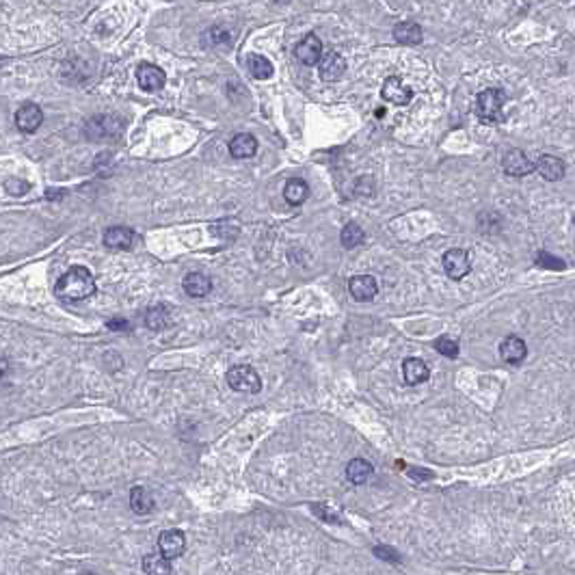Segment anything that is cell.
Listing matches in <instances>:
<instances>
[{
  "instance_id": "6da1fadb",
  "label": "cell",
  "mask_w": 575,
  "mask_h": 575,
  "mask_svg": "<svg viewBox=\"0 0 575 575\" xmlns=\"http://www.w3.org/2000/svg\"><path fill=\"white\" fill-rule=\"evenodd\" d=\"M95 292V277L85 266H74L54 286V294L61 301H83Z\"/></svg>"
},
{
  "instance_id": "7a4b0ae2",
  "label": "cell",
  "mask_w": 575,
  "mask_h": 575,
  "mask_svg": "<svg viewBox=\"0 0 575 575\" xmlns=\"http://www.w3.org/2000/svg\"><path fill=\"white\" fill-rule=\"evenodd\" d=\"M504 102L506 95L502 89H485L476 97V115L485 123H500L504 119Z\"/></svg>"
},
{
  "instance_id": "3957f363",
  "label": "cell",
  "mask_w": 575,
  "mask_h": 575,
  "mask_svg": "<svg viewBox=\"0 0 575 575\" xmlns=\"http://www.w3.org/2000/svg\"><path fill=\"white\" fill-rule=\"evenodd\" d=\"M227 385L243 394H258L262 389V379L251 365L238 363L227 370Z\"/></svg>"
},
{
  "instance_id": "277c9868",
  "label": "cell",
  "mask_w": 575,
  "mask_h": 575,
  "mask_svg": "<svg viewBox=\"0 0 575 575\" xmlns=\"http://www.w3.org/2000/svg\"><path fill=\"white\" fill-rule=\"evenodd\" d=\"M121 128H123L121 119H117L113 115H97L87 123L85 132L93 141H107V139H115L121 132Z\"/></svg>"
},
{
  "instance_id": "5b68a950",
  "label": "cell",
  "mask_w": 575,
  "mask_h": 575,
  "mask_svg": "<svg viewBox=\"0 0 575 575\" xmlns=\"http://www.w3.org/2000/svg\"><path fill=\"white\" fill-rule=\"evenodd\" d=\"M381 95H383L385 102H389L394 107H407L411 102V97H413V89L404 85L398 76H389L383 83Z\"/></svg>"
},
{
  "instance_id": "8992f818",
  "label": "cell",
  "mask_w": 575,
  "mask_h": 575,
  "mask_svg": "<svg viewBox=\"0 0 575 575\" xmlns=\"http://www.w3.org/2000/svg\"><path fill=\"white\" fill-rule=\"evenodd\" d=\"M158 550L167 560H176L186 550V536L180 530H164L158 536Z\"/></svg>"
},
{
  "instance_id": "52a82bcc",
  "label": "cell",
  "mask_w": 575,
  "mask_h": 575,
  "mask_svg": "<svg viewBox=\"0 0 575 575\" xmlns=\"http://www.w3.org/2000/svg\"><path fill=\"white\" fill-rule=\"evenodd\" d=\"M502 167H504V171L509 176H513V178H523V176H530L534 171V162L521 150L506 152L504 160H502Z\"/></svg>"
},
{
  "instance_id": "ba28073f",
  "label": "cell",
  "mask_w": 575,
  "mask_h": 575,
  "mask_svg": "<svg viewBox=\"0 0 575 575\" xmlns=\"http://www.w3.org/2000/svg\"><path fill=\"white\" fill-rule=\"evenodd\" d=\"M346 72V59L342 54H337V52H327L320 56L318 61V74L322 80L327 83H335V80H340Z\"/></svg>"
},
{
  "instance_id": "9c48e42d",
  "label": "cell",
  "mask_w": 575,
  "mask_h": 575,
  "mask_svg": "<svg viewBox=\"0 0 575 575\" xmlns=\"http://www.w3.org/2000/svg\"><path fill=\"white\" fill-rule=\"evenodd\" d=\"M444 270L450 279H463L469 270H471V264H469V255L467 251L463 249H450L444 253Z\"/></svg>"
},
{
  "instance_id": "30bf717a",
  "label": "cell",
  "mask_w": 575,
  "mask_h": 575,
  "mask_svg": "<svg viewBox=\"0 0 575 575\" xmlns=\"http://www.w3.org/2000/svg\"><path fill=\"white\" fill-rule=\"evenodd\" d=\"M294 54H296V59L303 63V65H318V61H320V56H322V42H320V37H316L314 32H310V35H305L303 37L298 44H296V48H294Z\"/></svg>"
},
{
  "instance_id": "8fae6325",
  "label": "cell",
  "mask_w": 575,
  "mask_h": 575,
  "mask_svg": "<svg viewBox=\"0 0 575 575\" xmlns=\"http://www.w3.org/2000/svg\"><path fill=\"white\" fill-rule=\"evenodd\" d=\"M42 123H44V111L37 104L24 102L18 109V113H16V126H18V130L30 134V132H35Z\"/></svg>"
},
{
  "instance_id": "7c38bea8",
  "label": "cell",
  "mask_w": 575,
  "mask_h": 575,
  "mask_svg": "<svg viewBox=\"0 0 575 575\" xmlns=\"http://www.w3.org/2000/svg\"><path fill=\"white\" fill-rule=\"evenodd\" d=\"M137 80H139L141 89H145V91H160L167 83V76L158 65L141 63L137 67Z\"/></svg>"
},
{
  "instance_id": "4fadbf2b",
  "label": "cell",
  "mask_w": 575,
  "mask_h": 575,
  "mask_svg": "<svg viewBox=\"0 0 575 575\" xmlns=\"http://www.w3.org/2000/svg\"><path fill=\"white\" fill-rule=\"evenodd\" d=\"M349 292L355 301H372L379 294V284L370 275H357V277H351Z\"/></svg>"
},
{
  "instance_id": "5bb4252c",
  "label": "cell",
  "mask_w": 575,
  "mask_h": 575,
  "mask_svg": "<svg viewBox=\"0 0 575 575\" xmlns=\"http://www.w3.org/2000/svg\"><path fill=\"white\" fill-rule=\"evenodd\" d=\"M428 377H430V368L422 359L411 357V359L402 361V379L407 385H420V383L428 381Z\"/></svg>"
},
{
  "instance_id": "9a60e30c",
  "label": "cell",
  "mask_w": 575,
  "mask_h": 575,
  "mask_svg": "<svg viewBox=\"0 0 575 575\" xmlns=\"http://www.w3.org/2000/svg\"><path fill=\"white\" fill-rule=\"evenodd\" d=\"M534 171H538L547 182H558L564 178V162L552 154H545L534 162Z\"/></svg>"
},
{
  "instance_id": "2e32d148",
  "label": "cell",
  "mask_w": 575,
  "mask_h": 575,
  "mask_svg": "<svg viewBox=\"0 0 575 575\" xmlns=\"http://www.w3.org/2000/svg\"><path fill=\"white\" fill-rule=\"evenodd\" d=\"M500 357L506 361V363H521L526 357H528V346L521 337H506L500 344Z\"/></svg>"
},
{
  "instance_id": "e0dca14e",
  "label": "cell",
  "mask_w": 575,
  "mask_h": 575,
  "mask_svg": "<svg viewBox=\"0 0 575 575\" xmlns=\"http://www.w3.org/2000/svg\"><path fill=\"white\" fill-rule=\"evenodd\" d=\"M134 243V231L130 227H123V225H115V227H109L104 231V245L109 249H117V251H126L130 249Z\"/></svg>"
},
{
  "instance_id": "ac0fdd59",
  "label": "cell",
  "mask_w": 575,
  "mask_h": 575,
  "mask_svg": "<svg viewBox=\"0 0 575 575\" xmlns=\"http://www.w3.org/2000/svg\"><path fill=\"white\" fill-rule=\"evenodd\" d=\"M424 37V32H422V26L418 22H398L394 26V40L398 44H404V46H418Z\"/></svg>"
},
{
  "instance_id": "d6986e66",
  "label": "cell",
  "mask_w": 575,
  "mask_h": 575,
  "mask_svg": "<svg viewBox=\"0 0 575 575\" xmlns=\"http://www.w3.org/2000/svg\"><path fill=\"white\" fill-rule=\"evenodd\" d=\"M258 152V139L253 137V134H236V137L229 141V154L234 158H238V160H245V158H251L255 156Z\"/></svg>"
},
{
  "instance_id": "ffe728a7",
  "label": "cell",
  "mask_w": 575,
  "mask_h": 575,
  "mask_svg": "<svg viewBox=\"0 0 575 575\" xmlns=\"http://www.w3.org/2000/svg\"><path fill=\"white\" fill-rule=\"evenodd\" d=\"M184 290H186V294L193 296V298L208 296L210 290H212V279H210L206 273H190V275H186V279H184Z\"/></svg>"
},
{
  "instance_id": "44dd1931",
  "label": "cell",
  "mask_w": 575,
  "mask_h": 575,
  "mask_svg": "<svg viewBox=\"0 0 575 575\" xmlns=\"http://www.w3.org/2000/svg\"><path fill=\"white\" fill-rule=\"evenodd\" d=\"M130 506L137 515H150L154 511V497L147 489L143 487H134L130 491Z\"/></svg>"
},
{
  "instance_id": "7402d4cb",
  "label": "cell",
  "mask_w": 575,
  "mask_h": 575,
  "mask_svg": "<svg viewBox=\"0 0 575 575\" xmlns=\"http://www.w3.org/2000/svg\"><path fill=\"white\" fill-rule=\"evenodd\" d=\"M310 197V186L308 182H303V180H290L284 188V199L288 201L290 206H301V204H305Z\"/></svg>"
},
{
  "instance_id": "603a6c76",
  "label": "cell",
  "mask_w": 575,
  "mask_h": 575,
  "mask_svg": "<svg viewBox=\"0 0 575 575\" xmlns=\"http://www.w3.org/2000/svg\"><path fill=\"white\" fill-rule=\"evenodd\" d=\"M171 322H174V316H171V310H169L167 305H154L145 314V325L150 329H154V331L171 327Z\"/></svg>"
},
{
  "instance_id": "cb8c5ba5",
  "label": "cell",
  "mask_w": 575,
  "mask_h": 575,
  "mask_svg": "<svg viewBox=\"0 0 575 575\" xmlns=\"http://www.w3.org/2000/svg\"><path fill=\"white\" fill-rule=\"evenodd\" d=\"M372 471H375V467H372L365 459H353V461L346 465V478H349L353 485H363V483H368V478L372 476Z\"/></svg>"
},
{
  "instance_id": "d4e9b609",
  "label": "cell",
  "mask_w": 575,
  "mask_h": 575,
  "mask_svg": "<svg viewBox=\"0 0 575 575\" xmlns=\"http://www.w3.org/2000/svg\"><path fill=\"white\" fill-rule=\"evenodd\" d=\"M247 65H249V72H251V76L253 78H258V80H268L270 76H273V63H270L266 56H262V54H251L249 59H247Z\"/></svg>"
},
{
  "instance_id": "484cf974",
  "label": "cell",
  "mask_w": 575,
  "mask_h": 575,
  "mask_svg": "<svg viewBox=\"0 0 575 575\" xmlns=\"http://www.w3.org/2000/svg\"><path fill=\"white\" fill-rule=\"evenodd\" d=\"M143 571L152 575H164V573H171L174 569L162 554H150L143 558Z\"/></svg>"
},
{
  "instance_id": "4316f807",
  "label": "cell",
  "mask_w": 575,
  "mask_h": 575,
  "mask_svg": "<svg viewBox=\"0 0 575 575\" xmlns=\"http://www.w3.org/2000/svg\"><path fill=\"white\" fill-rule=\"evenodd\" d=\"M340 238H342V245L349 247V249H355L359 245H363L365 241V231L357 225V223H349L344 225L342 234H340Z\"/></svg>"
},
{
  "instance_id": "83f0119b",
  "label": "cell",
  "mask_w": 575,
  "mask_h": 575,
  "mask_svg": "<svg viewBox=\"0 0 575 575\" xmlns=\"http://www.w3.org/2000/svg\"><path fill=\"white\" fill-rule=\"evenodd\" d=\"M206 44L210 46H227L231 44V30L225 26V24H219V26H212L206 35H204Z\"/></svg>"
},
{
  "instance_id": "f1b7e54d",
  "label": "cell",
  "mask_w": 575,
  "mask_h": 575,
  "mask_svg": "<svg viewBox=\"0 0 575 575\" xmlns=\"http://www.w3.org/2000/svg\"><path fill=\"white\" fill-rule=\"evenodd\" d=\"M432 349L437 353H442L450 359H456L459 357V342L452 340V337H437V340L432 342Z\"/></svg>"
},
{
  "instance_id": "f546056e",
  "label": "cell",
  "mask_w": 575,
  "mask_h": 575,
  "mask_svg": "<svg viewBox=\"0 0 575 575\" xmlns=\"http://www.w3.org/2000/svg\"><path fill=\"white\" fill-rule=\"evenodd\" d=\"M534 264H536L538 268H550V270H564V268H567V264H564L562 260L554 258V255L547 253V251H538L536 258H534Z\"/></svg>"
},
{
  "instance_id": "4dcf8cb0",
  "label": "cell",
  "mask_w": 575,
  "mask_h": 575,
  "mask_svg": "<svg viewBox=\"0 0 575 575\" xmlns=\"http://www.w3.org/2000/svg\"><path fill=\"white\" fill-rule=\"evenodd\" d=\"M5 190L9 195H13V197H22V195H26L30 190V184L26 180H20V178H9L5 182Z\"/></svg>"
},
{
  "instance_id": "1f68e13d",
  "label": "cell",
  "mask_w": 575,
  "mask_h": 575,
  "mask_svg": "<svg viewBox=\"0 0 575 575\" xmlns=\"http://www.w3.org/2000/svg\"><path fill=\"white\" fill-rule=\"evenodd\" d=\"M375 556H377V558H381V560H385V562L400 564V556H398V552H394V550H389V547H385V545H377V547H375Z\"/></svg>"
},
{
  "instance_id": "d6a6232c",
  "label": "cell",
  "mask_w": 575,
  "mask_h": 575,
  "mask_svg": "<svg viewBox=\"0 0 575 575\" xmlns=\"http://www.w3.org/2000/svg\"><path fill=\"white\" fill-rule=\"evenodd\" d=\"M407 473H411V476H413L416 480H430V478H432V473H430V471H422V469H413V467H409Z\"/></svg>"
},
{
  "instance_id": "836d02e7",
  "label": "cell",
  "mask_w": 575,
  "mask_h": 575,
  "mask_svg": "<svg viewBox=\"0 0 575 575\" xmlns=\"http://www.w3.org/2000/svg\"><path fill=\"white\" fill-rule=\"evenodd\" d=\"M314 511H316L318 517H325L329 521H340V517H337V515H329V509H325V506H314Z\"/></svg>"
},
{
  "instance_id": "e575fe53",
  "label": "cell",
  "mask_w": 575,
  "mask_h": 575,
  "mask_svg": "<svg viewBox=\"0 0 575 575\" xmlns=\"http://www.w3.org/2000/svg\"><path fill=\"white\" fill-rule=\"evenodd\" d=\"M107 327H109V329H126V327H128V322H126V320H121V318H115V320H111Z\"/></svg>"
},
{
  "instance_id": "d590c367",
  "label": "cell",
  "mask_w": 575,
  "mask_h": 575,
  "mask_svg": "<svg viewBox=\"0 0 575 575\" xmlns=\"http://www.w3.org/2000/svg\"><path fill=\"white\" fill-rule=\"evenodd\" d=\"M63 195H65V190H48V193H46L48 199H50V197H63Z\"/></svg>"
},
{
  "instance_id": "8d00e7d4",
  "label": "cell",
  "mask_w": 575,
  "mask_h": 575,
  "mask_svg": "<svg viewBox=\"0 0 575 575\" xmlns=\"http://www.w3.org/2000/svg\"><path fill=\"white\" fill-rule=\"evenodd\" d=\"M273 3H277V5H288V3H292V0H273Z\"/></svg>"
}]
</instances>
